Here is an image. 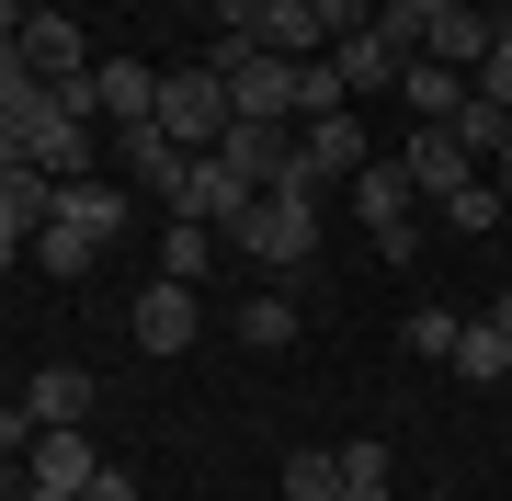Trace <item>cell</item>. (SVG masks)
I'll list each match as a JSON object with an SVG mask.
<instances>
[{
	"instance_id": "obj_1",
	"label": "cell",
	"mask_w": 512,
	"mask_h": 501,
	"mask_svg": "<svg viewBox=\"0 0 512 501\" xmlns=\"http://www.w3.org/2000/svg\"><path fill=\"white\" fill-rule=\"evenodd\" d=\"M228 251H251L262 274H296V262H319V194H251L239 205V228H228Z\"/></svg>"
},
{
	"instance_id": "obj_2",
	"label": "cell",
	"mask_w": 512,
	"mask_h": 501,
	"mask_svg": "<svg viewBox=\"0 0 512 501\" xmlns=\"http://www.w3.org/2000/svg\"><path fill=\"white\" fill-rule=\"evenodd\" d=\"M342 194H353V217H365V240H376L387 262H421V183H410L399 160H365Z\"/></svg>"
},
{
	"instance_id": "obj_3",
	"label": "cell",
	"mask_w": 512,
	"mask_h": 501,
	"mask_svg": "<svg viewBox=\"0 0 512 501\" xmlns=\"http://www.w3.org/2000/svg\"><path fill=\"white\" fill-rule=\"evenodd\" d=\"M217 80H228V114H251V126H296V80H308V57L217 46Z\"/></svg>"
},
{
	"instance_id": "obj_4",
	"label": "cell",
	"mask_w": 512,
	"mask_h": 501,
	"mask_svg": "<svg viewBox=\"0 0 512 501\" xmlns=\"http://www.w3.org/2000/svg\"><path fill=\"white\" fill-rule=\"evenodd\" d=\"M228 23V46H262V57H319V0H205Z\"/></svg>"
},
{
	"instance_id": "obj_5",
	"label": "cell",
	"mask_w": 512,
	"mask_h": 501,
	"mask_svg": "<svg viewBox=\"0 0 512 501\" xmlns=\"http://www.w3.org/2000/svg\"><path fill=\"white\" fill-rule=\"evenodd\" d=\"M365 171V126H353V103L342 114H308L296 126V160H285V194H330V183H353ZM274 194V183H262Z\"/></svg>"
},
{
	"instance_id": "obj_6",
	"label": "cell",
	"mask_w": 512,
	"mask_h": 501,
	"mask_svg": "<svg viewBox=\"0 0 512 501\" xmlns=\"http://www.w3.org/2000/svg\"><path fill=\"white\" fill-rule=\"evenodd\" d=\"M160 137H183V149H217V137H228V80H217V57L160 69Z\"/></svg>"
},
{
	"instance_id": "obj_7",
	"label": "cell",
	"mask_w": 512,
	"mask_h": 501,
	"mask_svg": "<svg viewBox=\"0 0 512 501\" xmlns=\"http://www.w3.org/2000/svg\"><path fill=\"white\" fill-rule=\"evenodd\" d=\"M103 160L126 171L137 194H160V205L183 194V171H194V149H183V137H160V114H148V126H114V137H103Z\"/></svg>"
},
{
	"instance_id": "obj_8",
	"label": "cell",
	"mask_w": 512,
	"mask_h": 501,
	"mask_svg": "<svg viewBox=\"0 0 512 501\" xmlns=\"http://www.w3.org/2000/svg\"><path fill=\"white\" fill-rule=\"evenodd\" d=\"M126 217H137V194L126 183H114V171H80V183H57V217L46 228H69V240H126Z\"/></svg>"
},
{
	"instance_id": "obj_9",
	"label": "cell",
	"mask_w": 512,
	"mask_h": 501,
	"mask_svg": "<svg viewBox=\"0 0 512 501\" xmlns=\"http://www.w3.org/2000/svg\"><path fill=\"white\" fill-rule=\"evenodd\" d=\"M160 114V69L148 57H92V126L114 137V126H148Z\"/></svg>"
},
{
	"instance_id": "obj_10",
	"label": "cell",
	"mask_w": 512,
	"mask_h": 501,
	"mask_svg": "<svg viewBox=\"0 0 512 501\" xmlns=\"http://www.w3.org/2000/svg\"><path fill=\"white\" fill-rule=\"evenodd\" d=\"M12 46H23V69H35V80H80V69H92V46H80V12H57V0L12 23Z\"/></svg>"
},
{
	"instance_id": "obj_11",
	"label": "cell",
	"mask_w": 512,
	"mask_h": 501,
	"mask_svg": "<svg viewBox=\"0 0 512 501\" xmlns=\"http://www.w3.org/2000/svg\"><path fill=\"white\" fill-rule=\"evenodd\" d=\"M490 35H501V23L478 12V0H421V57H444V69H478Z\"/></svg>"
},
{
	"instance_id": "obj_12",
	"label": "cell",
	"mask_w": 512,
	"mask_h": 501,
	"mask_svg": "<svg viewBox=\"0 0 512 501\" xmlns=\"http://www.w3.org/2000/svg\"><path fill=\"white\" fill-rule=\"evenodd\" d=\"M330 69H342V92H399L410 46L387 35V23H353V35H330Z\"/></svg>"
},
{
	"instance_id": "obj_13",
	"label": "cell",
	"mask_w": 512,
	"mask_h": 501,
	"mask_svg": "<svg viewBox=\"0 0 512 501\" xmlns=\"http://www.w3.org/2000/svg\"><path fill=\"white\" fill-rule=\"evenodd\" d=\"M23 479H35V490H92L103 456H92V433H80V422H46L35 445H23Z\"/></svg>"
},
{
	"instance_id": "obj_14",
	"label": "cell",
	"mask_w": 512,
	"mask_h": 501,
	"mask_svg": "<svg viewBox=\"0 0 512 501\" xmlns=\"http://www.w3.org/2000/svg\"><path fill=\"white\" fill-rule=\"evenodd\" d=\"M194 331H205V308H194V285H171V274H148V285H137V342H148V353H194Z\"/></svg>"
},
{
	"instance_id": "obj_15",
	"label": "cell",
	"mask_w": 512,
	"mask_h": 501,
	"mask_svg": "<svg viewBox=\"0 0 512 501\" xmlns=\"http://www.w3.org/2000/svg\"><path fill=\"white\" fill-rule=\"evenodd\" d=\"M239 205H251V183H239V171H228L217 149H194L183 194H171V217H205V228H217V240H228V228H239Z\"/></svg>"
},
{
	"instance_id": "obj_16",
	"label": "cell",
	"mask_w": 512,
	"mask_h": 501,
	"mask_svg": "<svg viewBox=\"0 0 512 501\" xmlns=\"http://www.w3.org/2000/svg\"><path fill=\"white\" fill-rule=\"evenodd\" d=\"M217 160L239 171V183H285V160H296V126H251V114H228V137H217Z\"/></svg>"
},
{
	"instance_id": "obj_17",
	"label": "cell",
	"mask_w": 512,
	"mask_h": 501,
	"mask_svg": "<svg viewBox=\"0 0 512 501\" xmlns=\"http://www.w3.org/2000/svg\"><path fill=\"white\" fill-rule=\"evenodd\" d=\"M399 171H410V183L433 194V205L456 194V183H478V160L456 149V126H410V149H399Z\"/></svg>"
},
{
	"instance_id": "obj_18",
	"label": "cell",
	"mask_w": 512,
	"mask_h": 501,
	"mask_svg": "<svg viewBox=\"0 0 512 501\" xmlns=\"http://www.w3.org/2000/svg\"><path fill=\"white\" fill-rule=\"evenodd\" d=\"M46 217H57V171H35V160H0V228L35 251V228H46Z\"/></svg>"
},
{
	"instance_id": "obj_19",
	"label": "cell",
	"mask_w": 512,
	"mask_h": 501,
	"mask_svg": "<svg viewBox=\"0 0 512 501\" xmlns=\"http://www.w3.org/2000/svg\"><path fill=\"white\" fill-rule=\"evenodd\" d=\"M399 103H410V126H456L467 69H444V57H410V69H399Z\"/></svg>"
},
{
	"instance_id": "obj_20",
	"label": "cell",
	"mask_w": 512,
	"mask_h": 501,
	"mask_svg": "<svg viewBox=\"0 0 512 501\" xmlns=\"http://www.w3.org/2000/svg\"><path fill=\"white\" fill-rule=\"evenodd\" d=\"M23 410L35 422H92V365H35L23 376Z\"/></svg>"
},
{
	"instance_id": "obj_21",
	"label": "cell",
	"mask_w": 512,
	"mask_h": 501,
	"mask_svg": "<svg viewBox=\"0 0 512 501\" xmlns=\"http://www.w3.org/2000/svg\"><path fill=\"white\" fill-rule=\"evenodd\" d=\"M217 251H228V240H217L205 217H171V228H160V274H171V285H205V274H217Z\"/></svg>"
},
{
	"instance_id": "obj_22",
	"label": "cell",
	"mask_w": 512,
	"mask_h": 501,
	"mask_svg": "<svg viewBox=\"0 0 512 501\" xmlns=\"http://www.w3.org/2000/svg\"><path fill=\"white\" fill-rule=\"evenodd\" d=\"M456 376H467V388H501V376H512V331H501V319H467V331H456Z\"/></svg>"
},
{
	"instance_id": "obj_23",
	"label": "cell",
	"mask_w": 512,
	"mask_h": 501,
	"mask_svg": "<svg viewBox=\"0 0 512 501\" xmlns=\"http://www.w3.org/2000/svg\"><path fill=\"white\" fill-rule=\"evenodd\" d=\"M285 501H342V445H308V456H285Z\"/></svg>"
},
{
	"instance_id": "obj_24",
	"label": "cell",
	"mask_w": 512,
	"mask_h": 501,
	"mask_svg": "<svg viewBox=\"0 0 512 501\" xmlns=\"http://www.w3.org/2000/svg\"><path fill=\"white\" fill-rule=\"evenodd\" d=\"M342 501H399V490H387V445H376V433L342 445Z\"/></svg>"
},
{
	"instance_id": "obj_25",
	"label": "cell",
	"mask_w": 512,
	"mask_h": 501,
	"mask_svg": "<svg viewBox=\"0 0 512 501\" xmlns=\"http://www.w3.org/2000/svg\"><path fill=\"white\" fill-rule=\"evenodd\" d=\"M456 331H467L456 308H410V319H399V342L421 353V365H456Z\"/></svg>"
},
{
	"instance_id": "obj_26",
	"label": "cell",
	"mask_w": 512,
	"mask_h": 501,
	"mask_svg": "<svg viewBox=\"0 0 512 501\" xmlns=\"http://www.w3.org/2000/svg\"><path fill=\"white\" fill-rule=\"evenodd\" d=\"M444 228H467V240H490V228H501V183H490V171L444 194Z\"/></svg>"
},
{
	"instance_id": "obj_27",
	"label": "cell",
	"mask_w": 512,
	"mask_h": 501,
	"mask_svg": "<svg viewBox=\"0 0 512 501\" xmlns=\"http://www.w3.org/2000/svg\"><path fill=\"white\" fill-rule=\"evenodd\" d=\"M501 137H512V114L467 92V103H456V149H467V160H501Z\"/></svg>"
},
{
	"instance_id": "obj_28",
	"label": "cell",
	"mask_w": 512,
	"mask_h": 501,
	"mask_svg": "<svg viewBox=\"0 0 512 501\" xmlns=\"http://www.w3.org/2000/svg\"><path fill=\"white\" fill-rule=\"evenodd\" d=\"M239 342H251V353H285L296 342V297H251V308H239Z\"/></svg>"
},
{
	"instance_id": "obj_29",
	"label": "cell",
	"mask_w": 512,
	"mask_h": 501,
	"mask_svg": "<svg viewBox=\"0 0 512 501\" xmlns=\"http://www.w3.org/2000/svg\"><path fill=\"white\" fill-rule=\"evenodd\" d=\"M35 262H46L57 285H80V274H92L103 251H92V240H69V228H35Z\"/></svg>"
},
{
	"instance_id": "obj_30",
	"label": "cell",
	"mask_w": 512,
	"mask_h": 501,
	"mask_svg": "<svg viewBox=\"0 0 512 501\" xmlns=\"http://www.w3.org/2000/svg\"><path fill=\"white\" fill-rule=\"evenodd\" d=\"M467 92L512 114V23H501V35H490V57H478V69H467Z\"/></svg>"
},
{
	"instance_id": "obj_31",
	"label": "cell",
	"mask_w": 512,
	"mask_h": 501,
	"mask_svg": "<svg viewBox=\"0 0 512 501\" xmlns=\"http://www.w3.org/2000/svg\"><path fill=\"white\" fill-rule=\"evenodd\" d=\"M35 433H46V422H35V410H23V399L0 410V456H23V445H35Z\"/></svg>"
},
{
	"instance_id": "obj_32",
	"label": "cell",
	"mask_w": 512,
	"mask_h": 501,
	"mask_svg": "<svg viewBox=\"0 0 512 501\" xmlns=\"http://www.w3.org/2000/svg\"><path fill=\"white\" fill-rule=\"evenodd\" d=\"M353 23H376V0H319V35H353Z\"/></svg>"
},
{
	"instance_id": "obj_33",
	"label": "cell",
	"mask_w": 512,
	"mask_h": 501,
	"mask_svg": "<svg viewBox=\"0 0 512 501\" xmlns=\"http://www.w3.org/2000/svg\"><path fill=\"white\" fill-rule=\"evenodd\" d=\"M12 69H23V46H12V23H0V80H12Z\"/></svg>"
},
{
	"instance_id": "obj_34",
	"label": "cell",
	"mask_w": 512,
	"mask_h": 501,
	"mask_svg": "<svg viewBox=\"0 0 512 501\" xmlns=\"http://www.w3.org/2000/svg\"><path fill=\"white\" fill-rule=\"evenodd\" d=\"M23 12H46V0H0V23H23Z\"/></svg>"
},
{
	"instance_id": "obj_35",
	"label": "cell",
	"mask_w": 512,
	"mask_h": 501,
	"mask_svg": "<svg viewBox=\"0 0 512 501\" xmlns=\"http://www.w3.org/2000/svg\"><path fill=\"white\" fill-rule=\"evenodd\" d=\"M23 501H80V490H35V479H23Z\"/></svg>"
},
{
	"instance_id": "obj_36",
	"label": "cell",
	"mask_w": 512,
	"mask_h": 501,
	"mask_svg": "<svg viewBox=\"0 0 512 501\" xmlns=\"http://www.w3.org/2000/svg\"><path fill=\"white\" fill-rule=\"evenodd\" d=\"M0 262H23V240H12V228H0Z\"/></svg>"
},
{
	"instance_id": "obj_37",
	"label": "cell",
	"mask_w": 512,
	"mask_h": 501,
	"mask_svg": "<svg viewBox=\"0 0 512 501\" xmlns=\"http://www.w3.org/2000/svg\"><path fill=\"white\" fill-rule=\"evenodd\" d=\"M490 319H501V331H512V285H501V308H490Z\"/></svg>"
},
{
	"instance_id": "obj_38",
	"label": "cell",
	"mask_w": 512,
	"mask_h": 501,
	"mask_svg": "<svg viewBox=\"0 0 512 501\" xmlns=\"http://www.w3.org/2000/svg\"><path fill=\"white\" fill-rule=\"evenodd\" d=\"M501 228H512V183H501Z\"/></svg>"
},
{
	"instance_id": "obj_39",
	"label": "cell",
	"mask_w": 512,
	"mask_h": 501,
	"mask_svg": "<svg viewBox=\"0 0 512 501\" xmlns=\"http://www.w3.org/2000/svg\"><path fill=\"white\" fill-rule=\"evenodd\" d=\"M0 501H23V490H12V479H0Z\"/></svg>"
},
{
	"instance_id": "obj_40",
	"label": "cell",
	"mask_w": 512,
	"mask_h": 501,
	"mask_svg": "<svg viewBox=\"0 0 512 501\" xmlns=\"http://www.w3.org/2000/svg\"><path fill=\"white\" fill-rule=\"evenodd\" d=\"M501 171H512V137H501Z\"/></svg>"
}]
</instances>
